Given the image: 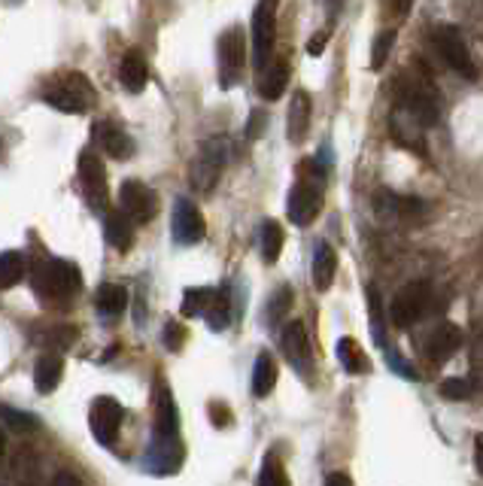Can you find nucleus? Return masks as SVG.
I'll list each match as a JSON object with an SVG mask.
<instances>
[{"mask_svg": "<svg viewBox=\"0 0 483 486\" xmlns=\"http://www.w3.org/2000/svg\"><path fill=\"white\" fill-rule=\"evenodd\" d=\"M396 109H405L422 128H432L441 119V94L429 70H422L420 64H413L396 79Z\"/></svg>", "mask_w": 483, "mask_h": 486, "instance_id": "obj_1", "label": "nucleus"}, {"mask_svg": "<svg viewBox=\"0 0 483 486\" xmlns=\"http://www.w3.org/2000/svg\"><path fill=\"white\" fill-rule=\"evenodd\" d=\"M31 283H34V292L43 301H52V304H67V301L83 289V274H79V268L73 262L49 259L43 264H34Z\"/></svg>", "mask_w": 483, "mask_h": 486, "instance_id": "obj_2", "label": "nucleus"}, {"mask_svg": "<svg viewBox=\"0 0 483 486\" xmlns=\"http://www.w3.org/2000/svg\"><path fill=\"white\" fill-rule=\"evenodd\" d=\"M304 176L292 186L289 191V201H286V213L295 225H310L323 210V180L325 171H319L316 161H304L301 165Z\"/></svg>", "mask_w": 483, "mask_h": 486, "instance_id": "obj_3", "label": "nucleus"}, {"mask_svg": "<svg viewBox=\"0 0 483 486\" xmlns=\"http://www.w3.org/2000/svg\"><path fill=\"white\" fill-rule=\"evenodd\" d=\"M43 101L49 107L61 109V113H70V116H79V113H88L94 104V85L88 83L86 73L79 70H64L61 77L52 79V85H46L43 92Z\"/></svg>", "mask_w": 483, "mask_h": 486, "instance_id": "obj_4", "label": "nucleus"}, {"mask_svg": "<svg viewBox=\"0 0 483 486\" xmlns=\"http://www.w3.org/2000/svg\"><path fill=\"white\" fill-rule=\"evenodd\" d=\"M225 161H228V140L225 137H210L201 143L195 161L189 167V182L195 191H213L219 182L222 171H225Z\"/></svg>", "mask_w": 483, "mask_h": 486, "instance_id": "obj_5", "label": "nucleus"}, {"mask_svg": "<svg viewBox=\"0 0 483 486\" xmlns=\"http://www.w3.org/2000/svg\"><path fill=\"white\" fill-rule=\"evenodd\" d=\"M429 40H432L435 53L441 55V61L447 64L453 73H463L465 79L478 77V68H474L471 53H468L463 34H459L453 25H435L432 34H429Z\"/></svg>", "mask_w": 483, "mask_h": 486, "instance_id": "obj_6", "label": "nucleus"}, {"mask_svg": "<svg viewBox=\"0 0 483 486\" xmlns=\"http://www.w3.org/2000/svg\"><path fill=\"white\" fill-rule=\"evenodd\" d=\"M274 40H277V4L265 0L252 12V68L258 73L271 64Z\"/></svg>", "mask_w": 483, "mask_h": 486, "instance_id": "obj_7", "label": "nucleus"}, {"mask_svg": "<svg viewBox=\"0 0 483 486\" xmlns=\"http://www.w3.org/2000/svg\"><path fill=\"white\" fill-rule=\"evenodd\" d=\"M429 304H432V286H429L426 279H413V283H407L389 307L392 326L411 328L413 322H420L422 316H426Z\"/></svg>", "mask_w": 483, "mask_h": 486, "instance_id": "obj_8", "label": "nucleus"}, {"mask_svg": "<svg viewBox=\"0 0 483 486\" xmlns=\"http://www.w3.org/2000/svg\"><path fill=\"white\" fill-rule=\"evenodd\" d=\"M243 64H247V36L241 28H228L219 36V85L232 88L241 83Z\"/></svg>", "mask_w": 483, "mask_h": 486, "instance_id": "obj_9", "label": "nucleus"}, {"mask_svg": "<svg viewBox=\"0 0 483 486\" xmlns=\"http://www.w3.org/2000/svg\"><path fill=\"white\" fill-rule=\"evenodd\" d=\"M79 186H83L86 204L92 210H103L107 207V174H103V161L94 150H86L79 156Z\"/></svg>", "mask_w": 483, "mask_h": 486, "instance_id": "obj_10", "label": "nucleus"}, {"mask_svg": "<svg viewBox=\"0 0 483 486\" xmlns=\"http://www.w3.org/2000/svg\"><path fill=\"white\" fill-rule=\"evenodd\" d=\"M125 423V408L110 395H101V399L92 401V410H88V425H92V434L101 441V444H113L119 438V429Z\"/></svg>", "mask_w": 483, "mask_h": 486, "instance_id": "obj_11", "label": "nucleus"}, {"mask_svg": "<svg viewBox=\"0 0 483 486\" xmlns=\"http://www.w3.org/2000/svg\"><path fill=\"white\" fill-rule=\"evenodd\" d=\"M119 204H122L119 210H122L128 219H134L137 225L150 223V219L155 216V207H159L155 191L140 180H125L122 182V189H119Z\"/></svg>", "mask_w": 483, "mask_h": 486, "instance_id": "obj_12", "label": "nucleus"}, {"mask_svg": "<svg viewBox=\"0 0 483 486\" xmlns=\"http://www.w3.org/2000/svg\"><path fill=\"white\" fill-rule=\"evenodd\" d=\"M170 231H174V240L180 243V247H195V243L204 240V234H207L204 216H201V210L189 201V198H176Z\"/></svg>", "mask_w": 483, "mask_h": 486, "instance_id": "obj_13", "label": "nucleus"}, {"mask_svg": "<svg viewBox=\"0 0 483 486\" xmlns=\"http://www.w3.org/2000/svg\"><path fill=\"white\" fill-rule=\"evenodd\" d=\"M4 486H40V456H37L34 447H19L16 453L10 456L4 471Z\"/></svg>", "mask_w": 483, "mask_h": 486, "instance_id": "obj_14", "label": "nucleus"}, {"mask_svg": "<svg viewBox=\"0 0 483 486\" xmlns=\"http://www.w3.org/2000/svg\"><path fill=\"white\" fill-rule=\"evenodd\" d=\"M463 328L459 326H453V322H441L432 335L426 337V347H422V352H426V359L429 362H435V365H444L447 359L456 356V350L463 347Z\"/></svg>", "mask_w": 483, "mask_h": 486, "instance_id": "obj_15", "label": "nucleus"}, {"mask_svg": "<svg viewBox=\"0 0 483 486\" xmlns=\"http://www.w3.org/2000/svg\"><path fill=\"white\" fill-rule=\"evenodd\" d=\"M389 134L401 150H411V152H417V156H426V128H422L413 116H407L405 109H392Z\"/></svg>", "mask_w": 483, "mask_h": 486, "instance_id": "obj_16", "label": "nucleus"}, {"mask_svg": "<svg viewBox=\"0 0 483 486\" xmlns=\"http://www.w3.org/2000/svg\"><path fill=\"white\" fill-rule=\"evenodd\" d=\"M152 429L159 441H176V432H180V417H176V401L170 395L168 383L161 380L159 389H155V419Z\"/></svg>", "mask_w": 483, "mask_h": 486, "instance_id": "obj_17", "label": "nucleus"}, {"mask_svg": "<svg viewBox=\"0 0 483 486\" xmlns=\"http://www.w3.org/2000/svg\"><path fill=\"white\" fill-rule=\"evenodd\" d=\"M180 462H183L180 441L152 438L150 450L143 453V471H146V474H174V471H180Z\"/></svg>", "mask_w": 483, "mask_h": 486, "instance_id": "obj_18", "label": "nucleus"}, {"mask_svg": "<svg viewBox=\"0 0 483 486\" xmlns=\"http://www.w3.org/2000/svg\"><path fill=\"white\" fill-rule=\"evenodd\" d=\"M280 347H283V356L289 359V365L295 371H310V341H307V328L304 322H289L283 328V337H280Z\"/></svg>", "mask_w": 483, "mask_h": 486, "instance_id": "obj_19", "label": "nucleus"}, {"mask_svg": "<svg viewBox=\"0 0 483 486\" xmlns=\"http://www.w3.org/2000/svg\"><path fill=\"white\" fill-rule=\"evenodd\" d=\"M73 341H79V328L67 326V322H37L31 328V344H37V347H49V352L70 350Z\"/></svg>", "mask_w": 483, "mask_h": 486, "instance_id": "obj_20", "label": "nucleus"}, {"mask_svg": "<svg viewBox=\"0 0 483 486\" xmlns=\"http://www.w3.org/2000/svg\"><path fill=\"white\" fill-rule=\"evenodd\" d=\"M94 134H98L101 140V146H103V152H107L110 158H119V161H125V158H131L134 156V140L125 134V128L119 122L113 119H103L98 128H94Z\"/></svg>", "mask_w": 483, "mask_h": 486, "instance_id": "obj_21", "label": "nucleus"}, {"mask_svg": "<svg viewBox=\"0 0 483 486\" xmlns=\"http://www.w3.org/2000/svg\"><path fill=\"white\" fill-rule=\"evenodd\" d=\"M310 113H314V104H310L307 92H295L292 104H289V119H286V134L292 143H301L310 131Z\"/></svg>", "mask_w": 483, "mask_h": 486, "instance_id": "obj_22", "label": "nucleus"}, {"mask_svg": "<svg viewBox=\"0 0 483 486\" xmlns=\"http://www.w3.org/2000/svg\"><path fill=\"white\" fill-rule=\"evenodd\" d=\"M119 83H122L128 92L140 94L150 83V68H146V58L137 53V49H128L119 64Z\"/></svg>", "mask_w": 483, "mask_h": 486, "instance_id": "obj_23", "label": "nucleus"}, {"mask_svg": "<svg viewBox=\"0 0 483 486\" xmlns=\"http://www.w3.org/2000/svg\"><path fill=\"white\" fill-rule=\"evenodd\" d=\"M286 85H289V61L286 58H274V61L258 73V94H262L265 101H277L283 98Z\"/></svg>", "mask_w": 483, "mask_h": 486, "instance_id": "obj_24", "label": "nucleus"}, {"mask_svg": "<svg viewBox=\"0 0 483 486\" xmlns=\"http://www.w3.org/2000/svg\"><path fill=\"white\" fill-rule=\"evenodd\" d=\"M61 377H64L61 356H58V352H43V356L37 359V365H34V386H37V393L49 395L52 389L61 383Z\"/></svg>", "mask_w": 483, "mask_h": 486, "instance_id": "obj_25", "label": "nucleus"}, {"mask_svg": "<svg viewBox=\"0 0 483 486\" xmlns=\"http://www.w3.org/2000/svg\"><path fill=\"white\" fill-rule=\"evenodd\" d=\"M277 386V362L271 352H258L256 365H252V395L256 399H267Z\"/></svg>", "mask_w": 483, "mask_h": 486, "instance_id": "obj_26", "label": "nucleus"}, {"mask_svg": "<svg viewBox=\"0 0 483 486\" xmlns=\"http://www.w3.org/2000/svg\"><path fill=\"white\" fill-rule=\"evenodd\" d=\"M334 274H338V255L329 243H316L314 249V286L319 292L332 289Z\"/></svg>", "mask_w": 483, "mask_h": 486, "instance_id": "obj_27", "label": "nucleus"}, {"mask_svg": "<svg viewBox=\"0 0 483 486\" xmlns=\"http://www.w3.org/2000/svg\"><path fill=\"white\" fill-rule=\"evenodd\" d=\"M103 234H107V240L113 243V249H119V253H128L131 249L134 231H131L128 216H125L122 210H107V216H103Z\"/></svg>", "mask_w": 483, "mask_h": 486, "instance_id": "obj_28", "label": "nucleus"}, {"mask_svg": "<svg viewBox=\"0 0 483 486\" xmlns=\"http://www.w3.org/2000/svg\"><path fill=\"white\" fill-rule=\"evenodd\" d=\"M338 359H340V365H344L347 374H368L371 371V359L362 352V347L356 344V337H340Z\"/></svg>", "mask_w": 483, "mask_h": 486, "instance_id": "obj_29", "label": "nucleus"}, {"mask_svg": "<svg viewBox=\"0 0 483 486\" xmlns=\"http://www.w3.org/2000/svg\"><path fill=\"white\" fill-rule=\"evenodd\" d=\"M94 304H98V311L103 316L116 320V316H122L125 307H128V292H125L122 286H116V283H103L101 289H98V298H94Z\"/></svg>", "mask_w": 483, "mask_h": 486, "instance_id": "obj_30", "label": "nucleus"}, {"mask_svg": "<svg viewBox=\"0 0 483 486\" xmlns=\"http://www.w3.org/2000/svg\"><path fill=\"white\" fill-rule=\"evenodd\" d=\"M283 243H286V234H283V228H280V223H274V219L262 223V231H258V247H262V259L267 264H274L280 259Z\"/></svg>", "mask_w": 483, "mask_h": 486, "instance_id": "obj_31", "label": "nucleus"}, {"mask_svg": "<svg viewBox=\"0 0 483 486\" xmlns=\"http://www.w3.org/2000/svg\"><path fill=\"white\" fill-rule=\"evenodd\" d=\"M25 255L16 253V249H6L0 253V289H12L25 279Z\"/></svg>", "mask_w": 483, "mask_h": 486, "instance_id": "obj_32", "label": "nucleus"}, {"mask_svg": "<svg viewBox=\"0 0 483 486\" xmlns=\"http://www.w3.org/2000/svg\"><path fill=\"white\" fill-rule=\"evenodd\" d=\"M429 216V204L420 201L413 195H398L396 201V223H405V225H422Z\"/></svg>", "mask_w": 483, "mask_h": 486, "instance_id": "obj_33", "label": "nucleus"}, {"mask_svg": "<svg viewBox=\"0 0 483 486\" xmlns=\"http://www.w3.org/2000/svg\"><path fill=\"white\" fill-rule=\"evenodd\" d=\"M204 320H207V326H210L213 331L228 328V322H232V296H228V289L213 292L210 311H207Z\"/></svg>", "mask_w": 483, "mask_h": 486, "instance_id": "obj_34", "label": "nucleus"}, {"mask_svg": "<svg viewBox=\"0 0 483 486\" xmlns=\"http://www.w3.org/2000/svg\"><path fill=\"white\" fill-rule=\"evenodd\" d=\"M368 326L371 337H374L377 347H386V316H383V301L381 292L374 286H368Z\"/></svg>", "mask_w": 483, "mask_h": 486, "instance_id": "obj_35", "label": "nucleus"}, {"mask_svg": "<svg viewBox=\"0 0 483 486\" xmlns=\"http://www.w3.org/2000/svg\"><path fill=\"white\" fill-rule=\"evenodd\" d=\"M0 423L16 434H31L37 425H40L37 423V417L25 414V410H19V408H10V404H0Z\"/></svg>", "mask_w": 483, "mask_h": 486, "instance_id": "obj_36", "label": "nucleus"}, {"mask_svg": "<svg viewBox=\"0 0 483 486\" xmlns=\"http://www.w3.org/2000/svg\"><path fill=\"white\" fill-rule=\"evenodd\" d=\"M217 289H185L183 296V316H207L210 301Z\"/></svg>", "mask_w": 483, "mask_h": 486, "instance_id": "obj_37", "label": "nucleus"}, {"mask_svg": "<svg viewBox=\"0 0 483 486\" xmlns=\"http://www.w3.org/2000/svg\"><path fill=\"white\" fill-rule=\"evenodd\" d=\"M258 486H292L289 483V474L283 468V462L277 456H267L265 466H262V474H258Z\"/></svg>", "mask_w": 483, "mask_h": 486, "instance_id": "obj_38", "label": "nucleus"}, {"mask_svg": "<svg viewBox=\"0 0 483 486\" xmlns=\"http://www.w3.org/2000/svg\"><path fill=\"white\" fill-rule=\"evenodd\" d=\"M392 43H396V31H381L377 34V40H374V49H371V70H381L383 64H386V58H389V49H392Z\"/></svg>", "mask_w": 483, "mask_h": 486, "instance_id": "obj_39", "label": "nucleus"}, {"mask_svg": "<svg viewBox=\"0 0 483 486\" xmlns=\"http://www.w3.org/2000/svg\"><path fill=\"white\" fill-rule=\"evenodd\" d=\"M468 383H471L474 393H483V331L478 337H474V350H471V377H468Z\"/></svg>", "mask_w": 483, "mask_h": 486, "instance_id": "obj_40", "label": "nucleus"}, {"mask_svg": "<svg viewBox=\"0 0 483 486\" xmlns=\"http://www.w3.org/2000/svg\"><path fill=\"white\" fill-rule=\"evenodd\" d=\"M441 395L447 401H465V399H471V395H474V389L465 377H453V380L441 383Z\"/></svg>", "mask_w": 483, "mask_h": 486, "instance_id": "obj_41", "label": "nucleus"}, {"mask_svg": "<svg viewBox=\"0 0 483 486\" xmlns=\"http://www.w3.org/2000/svg\"><path fill=\"white\" fill-rule=\"evenodd\" d=\"M289 304H292V289H289V286H280V289L274 292L271 304H267V322H277L280 316L289 311Z\"/></svg>", "mask_w": 483, "mask_h": 486, "instance_id": "obj_42", "label": "nucleus"}, {"mask_svg": "<svg viewBox=\"0 0 483 486\" xmlns=\"http://www.w3.org/2000/svg\"><path fill=\"white\" fill-rule=\"evenodd\" d=\"M183 344H185V328L176 326V322H168V326H165V347L170 352H180Z\"/></svg>", "mask_w": 483, "mask_h": 486, "instance_id": "obj_43", "label": "nucleus"}, {"mask_svg": "<svg viewBox=\"0 0 483 486\" xmlns=\"http://www.w3.org/2000/svg\"><path fill=\"white\" fill-rule=\"evenodd\" d=\"M265 125H267V116L262 113V109H252L250 125H247V137H250V140L262 137V134H265Z\"/></svg>", "mask_w": 483, "mask_h": 486, "instance_id": "obj_44", "label": "nucleus"}, {"mask_svg": "<svg viewBox=\"0 0 483 486\" xmlns=\"http://www.w3.org/2000/svg\"><path fill=\"white\" fill-rule=\"evenodd\" d=\"M210 419H213V425H228L232 423V417H228V408L225 404H219V401H210Z\"/></svg>", "mask_w": 483, "mask_h": 486, "instance_id": "obj_45", "label": "nucleus"}, {"mask_svg": "<svg viewBox=\"0 0 483 486\" xmlns=\"http://www.w3.org/2000/svg\"><path fill=\"white\" fill-rule=\"evenodd\" d=\"M389 365H392V371H396V374H405L407 380H417V371H413V368L407 365L405 359H398L396 352H389Z\"/></svg>", "mask_w": 483, "mask_h": 486, "instance_id": "obj_46", "label": "nucleus"}, {"mask_svg": "<svg viewBox=\"0 0 483 486\" xmlns=\"http://www.w3.org/2000/svg\"><path fill=\"white\" fill-rule=\"evenodd\" d=\"M49 486H83V483H79V477L73 474V471H61V474L52 477Z\"/></svg>", "mask_w": 483, "mask_h": 486, "instance_id": "obj_47", "label": "nucleus"}, {"mask_svg": "<svg viewBox=\"0 0 483 486\" xmlns=\"http://www.w3.org/2000/svg\"><path fill=\"white\" fill-rule=\"evenodd\" d=\"M474 468H478V474L483 477V432L474 438Z\"/></svg>", "mask_w": 483, "mask_h": 486, "instance_id": "obj_48", "label": "nucleus"}, {"mask_svg": "<svg viewBox=\"0 0 483 486\" xmlns=\"http://www.w3.org/2000/svg\"><path fill=\"white\" fill-rule=\"evenodd\" d=\"M325 486H353V481L344 474V471H334V474L325 477Z\"/></svg>", "mask_w": 483, "mask_h": 486, "instance_id": "obj_49", "label": "nucleus"}, {"mask_svg": "<svg viewBox=\"0 0 483 486\" xmlns=\"http://www.w3.org/2000/svg\"><path fill=\"white\" fill-rule=\"evenodd\" d=\"M325 40H329V34H325V31H323V34H316L314 40H310V46H307V49H310V55H323Z\"/></svg>", "mask_w": 483, "mask_h": 486, "instance_id": "obj_50", "label": "nucleus"}, {"mask_svg": "<svg viewBox=\"0 0 483 486\" xmlns=\"http://www.w3.org/2000/svg\"><path fill=\"white\" fill-rule=\"evenodd\" d=\"M4 456H6V434L0 429V466H4Z\"/></svg>", "mask_w": 483, "mask_h": 486, "instance_id": "obj_51", "label": "nucleus"}]
</instances>
